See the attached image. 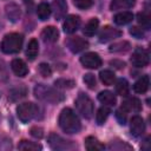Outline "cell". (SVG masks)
Here are the masks:
<instances>
[{"label":"cell","mask_w":151,"mask_h":151,"mask_svg":"<svg viewBox=\"0 0 151 151\" xmlns=\"http://www.w3.org/2000/svg\"><path fill=\"white\" fill-rule=\"evenodd\" d=\"M58 122H59L60 129L68 134L78 133L81 129V124H80L78 116L70 107H65L61 110Z\"/></svg>","instance_id":"cell-1"},{"label":"cell","mask_w":151,"mask_h":151,"mask_svg":"<svg viewBox=\"0 0 151 151\" xmlns=\"http://www.w3.org/2000/svg\"><path fill=\"white\" fill-rule=\"evenodd\" d=\"M34 96L39 100H41L44 103H48V104H58V103H61L65 99V96L61 92H59L55 88H53L51 86H47L45 84L35 85Z\"/></svg>","instance_id":"cell-2"},{"label":"cell","mask_w":151,"mask_h":151,"mask_svg":"<svg viewBox=\"0 0 151 151\" xmlns=\"http://www.w3.org/2000/svg\"><path fill=\"white\" fill-rule=\"evenodd\" d=\"M22 35L19 33H9L6 34L0 44V48L6 54H14L18 53L22 47Z\"/></svg>","instance_id":"cell-3"},{"label":"cell","mask_w":151,"mask_h":151,"mask_svg":"<svg viewBox=\"0 0 151 151\" xmlns=\"http://www.w3.org/2000/svg\"><path fill=\"white\" fill-rule=\"evenodd\" d=\"M40 107L33 103H22L17 107V116L22 123H28L32 118H38Z\"/></svg>","instance_id":"cell-4"},{"label":"cell","mask_w":151,"mask_h":151,"mask_svg":"<svg viewBox=\"0 0 151 151\" xmlns=\"http://www.w3.org/2000/svg\"><path fill=\"white\" fill-rule=\"evenodd\" d=\"M48 144L51 149L55 151H72L77 149V144L71 140H66L57 133H51L48 136Z\"/></svg>","instance_id":"cell-5"},{"label":"cell","mask_w":151,"mask_h":151,"mask_svg":"<svg viewBox=\"0 0 151 151\" xmlns=\"http://www.w3.org/2000/svg\"><path fill=\"white\" fill-rule=\"evenodd\" d=\"M76 107L78 112L86 119H90L93 116V103L84 93H80L76 99Z\"/></svg>","instance_id":"cell-6"},{"label":"cell","mask_w":151,"mask_h":151,"mask_svg":"<svg viewBox=\"0 0 151 151\" xmlns=\"http://www.w3.org/2000/svg\"><path fill=\"white\" fill-rule=\"evenodd\" d=\"M131 63L136 67H144L149 64V53L143 47H137L131 57Z\"/></svg>","instance_id":"cell-7"},{"label":"cell","mask_w":151,"mask_h":151,"mask_svg":"<svg viewBox=\"0 0 151 151\" xmlns=\"http://www.w3.org/2000/svg\"><path fill=\"white\" fill-rule=\"evenodd\" d=\"M80 63L84 67L91 68V70H94V68H98L99 66H101V59L94 52H87L84 55H81Z\"/></svg>","instance_id":"cell-8"},{"label":"cell","mask_w":151,"mask_h":151,"mask_svg":"<svg viewBox=\"0 0 151 151\" xmlns=\"http://www.w3.org/2000/svg\"><path fill=\"white\" fill-rule=\"evenodd\" d=\"M120 35H122V31H119L117 28H113L111 26H105L100 31L98 38H99L100 42H107V41L114 40L116 38H119Z\"/></svg>","instance_id":"cell-9"},{"label":"cell","mask_w":151,"mask_h":151,"mask_svg":"<svg viewBox=\"0 0 151 151\" xmlns=\"http://www.w3.org/2000/svg\"><path fill=\"white\" fill-rule=\"evenodd\" d=\"M67 46H68L71 52L79 53V52H81L88 47V42L80 37H72L67 40Z\"/></svg>","instance_id":"cell-10"},{"label":"cell","mask_w":151,"mask_h":151,"mask_svg":"<svg viewBox=\"0 0 151 151\" xmlns=\"http://www.w3.org/2000/svg\"><path fill=\"white\" fill-rule=\"evenodd\" d=\"M130 130L134 137L142 136L145 131V123H144L143 118L139 116H133L130 120Z\"/></svg>","instance_id":"cell-11"},{"label":"cell","mask_w":151,"mask_h":151,"mask_svg":"<svg viewBox=\"0 0 151 151\" xmlns=\"http://www.w3.org/2000/svg\"><path fill=\"white\" fill-rule=\"evenodd\" d=\"M52 11L55 20H60L66 15L67 12V2L66 0H53L52 1Z\"/></svg>","instance_id":"cell-12"},{"label":"cell","mask_w":151,"mask_h":151,"mask_svg":"<svg viewBox=\"0 0 151 151\" xmlns=\"http://www.w3.org/2000/svg\"><path fill=\"white\" fill-rule=\"evenodd\" d=\"M79 26H80V18L78 15H70V17H67L65 19V21H64V25H63L64 31L66 33H68V34L74 33L79 28Z\"/></svg>","instance_id":"cell-13"},{"label":"cell","mask_w":151,"mask_h":151,"mask_svg":"<svg viewBox=\"0 0 151 151\" xmlns=\"http://www.w3.org/2000/svg\"><path fill=\"white\" fill-rule=\"evenodd\" d=\"M122 109L125 112H139L142 110V103L136 97H130L125 99L122 104Z\"/></svg>","instance_id":"cell-14"},{"label":"cell","mask_w":151,"mask_h":151,"mask_svg":"<svg viewBox=\"0 0 151 151\" xmlns=\"http://www.w3.org/2000/svg\"><path fill=\"white\" fill-rule=\"evenodd\" d=\"M5 13H6V17L8 18L9 21L12 22H17L20 17H21V9L20 7L14 4V2H11V4H7L6 7H5Z\"/></svg>","instance_id":"cell-15"},{"label":"cell","mask_w":151,"mask_h":151,"mask_svg":"<svg viewBox=\"0 0 151 151\" xmlns=\"http://www.w3.org/2000/svg\"><path fill=\"white\" fill-rule=\"evenodd\" d=\"M11 68L18 77H25L28 73V67L22 59H13L11 63Z\"/></svg>","instance_id":"cell-16"},{"label":"cell","mask_w":151,"mask_h":151,"mask_svg":"<svg viewBox=\"0 0 151 151\" xmlns=\"http://www.w3.org/2000/svg\"><path fill=\"white\" fill-rule=\"evenodd\" d=\"M41 38L45 42H55L59 39V31L54 26H47L42 29Z\"/></svg>","instance_id":"cell-17"},{"label":"cell","mask_w":151,"mask_h":151,"mask_svg":"<svg viewBox=\"0 0 151 151\" xmlns=\"http://www.w3.org/2000/svg\"><path fill=\"white\" fill-rule=\"evenodd\" d=\"M85 149L88 151H100L105 149V145L101 144L97 138L88 136L85 138Z\"/></svg>","instance_id":"cell-18"},{"label":"cell","mask_w":151,"mask_h":151,"mask_svg":"<svg viewBox=\"0 0 151 151\" xmlns=\"http://www.w3.org/2000/svg\"><path fill=\"white\" fill-rule=\"evenodd\" d=\"M26 94H27L26 86L19 85V86H17V87H14L9 91V97L8 98H9L11 101H18V100L22 99L24 97H26Z\"/></svg>","instance_id":"cell-19"},{"label":"cell","mask_w":151,"mask_h":151,"mask_svg":"<svg viewBox=\"0 0 151 151\" xmlns=\"http://www.w3.org/2000/svg\"><path fill=\"white\" fill-rule=\"evenodd\" d=\"M98 100H99L101 104L107 105V106H113V105H116V103H117L116 96H114L112 92H110V91H103V92H100V93L98 94Z\"/></svg>","instance_id":"cell-20"},{"label":"cell","mask_w":151,"mask_h":151,"mask_svg":"<svg viewBox=\"0 0 151 151\" xmlns=\"http://www.w3.org/2000/svg\"><path fill=\"white\" fill-rule=\"evenodd\" d=\"M149 85H150V80H149V77L147 76H142L133 85V91L136 93H145L149 88Z\"/></svg>","instance_id":"cell-21"},{"label":"cell","mask_w":151,"mask_h":151,"mask_svg":"<svg viewBox=\"0 0 151 151\" xmlns=\"http://www.w3.org/2000/svg\"><path fill=\"white\" fill-rule=\"evenodd\" d=\"M38 52H39V44H38V40L37 39H31L28 45H27V48H26V55L29 60H34L38 55Z\"/></svg>","instance_id":"cell-22"},{"label":"cell","mask_w":151,"mask_h":151,"mask_svg":"<svg viewBox=\"0 0 151 151\" xmlns=\"http://www.w3.org/2000/svg\"><path fill=\"white\" fill-rule=\"evenodd\" d=\"M132 19H133V14L131 12H120V13H117L113 17V21L117 25H120V26L131 22Z\"/></svg>","instance_id":"cell-23"},{"label":"cell","mask_w":151,"mask_h":151,"mask_svg":"<svg viewBox=\"0 0 151 151\" xmlns=\"http://www.w3.org/2000/svg\"><path fill=\"white\" fill-rule=\"evenodd\" d=\"M51 12H52V9H51L50 5L46 4V2H41V4L38 6V8H37L38 18H39L40 20H42V21H45V20H47V19L50 18Z\"/></svg>","instance_id":"cell-24"},{"label":"cell","mask_w":151,"mask_h":151,"mask_svg":"<svg viewBox=\"0 0 151 151\" xmlns=\"http://www.w3.org/2000/svg\"><path fill=\"white\" fill-rule=\"evenodd\" d=\"M98 26H99V20L97 18H92L90 21H87V24L85 25L83 32H84V34L86 37H92L96 33Z\"/></svg>","instance_id":"cell-25"},{"label":"cell","mask_w":151,"mask_h":151,"mask_svg":"<svg viewBox=\"0 0 151 151\" xmlns=\"http://www.w3.org/2000/svg\"><path fill=\"white\" fill-rule=\"evenodd\" d=\"M18 149L19 150H25V151H38V150H41L42 146L38 143H34V142L21 140L18 145Z\"/></svg>","instance_id":"cell-26"},{"label":"cell","mask_w":151,"mask_h":151,"mask_svg":"<svg viewBox=\"0 0 151 151\" xmlns=\"http://www.w3.org/2000/svg\"><path fill=\"white\" fill-rule=\"evenodd\" d=\"M136 0H112L111 1V9H122V8H130L134 5Z\"/></svg>","instance_id":"cell-27"},{"label":"cell","mask_w":151,"mask_h":151,"mask_svg":"<svg viewBox=\"0 0 151 151\" xmlns=\"http://www.w3.org/2000/svg\"><path fill=\"white\" fill-rule=\"evenodd\" d=\"M109 114H110V109L106 107V106H101L98 110L97 114H96V122H97V124L98 125H103L105 123V120L107 119Z\"/></svg>","instance_id":"cell-28"},{"label":"cell","mask_w":151,"mask_h":151,"mask_svg":"<svg viewBox=\"0 0 151 151\" xmlns=\"http://www.w3.org/2000/svg\"><path fill=\"white\" fill-rule=\"evenodd\" d=\"M99 78L104 85H112L114 81V73L110 70H104L100 72Z\"/></svg>","instance_id":"cell-29"},{"label":"cell","mask_w":151,"mask_h":151,"mask_svg":"<svg viewBox=\"0 0 151 151\" xmlns=\"http://www.w3.org/2000/svg\"><path fill=\"white\" fill-rule=\"evenodd\" d=\"M116 91L118 94L125 97L129 94V84L125 79H119L116 84Z\"/></svg>","instance_id":"cell-30"},{"label":"cell","mask_w":151,"mask_h":151,"mask_svg":"<svg viewBox=\"0 0 151 151\" xmlns=\"http://www.w3.org/2000/svg\"><path fill=\"white\" fill-rule=\"evenodd\" d=\"M109 149L110 150H114V151H124V150H129L131 151L132 150V146H130L129 144L124 143V142H120V140H113L110 143L109 145Z\"/></svg>","instance_id":"cell-31"},{"label":"cell","mask_w":151,"mask_h":151,"mask_svg":"<svg viewBox=\"0 0 151 151\" xmlns=\"http://www.w3.org/2000/svg\"><path fill=\"white\" fill-rule=\"evenodd\" d=\"M111 52H126L130 50V42L127 41H119V42H114L110 46L109 48Z\"/></svg>","instance_id":"cell-32"},{"label":"cell","mask_w":151,"mask_h":151,"mask_svg":"<svg viewBox=\"0 0 151 151\" xmlns=\"http://www.w3.org/2000/svg\"><path fill=\"white\" fill-rule=\"evenodd\" d=\"M137 20H138V22L142 25V27H144V28H146V29L150 28V26H151V19H150V15H149L147 13H145V12H139V13L137 14Z\"/></svg>","instance_id":"cell-33"},{"label":"cell","mask_w":151,"mask_h":151,"mask_svg":"<svg viewBox=\"0 0 151 151\" xmlns=\"http://www.w3.org/2000/svg\"><path fill=\"white\" fill-rule=\"evenodd\" d=\"M54 85H55V87H58V88L65 90V88H72V87L76 85V83H74L72 79L60 78V79H57V80L54 81Z\"/></svg>","instance_id":"cell-34"},{"label":"cell","mask_w":151,"mask_h":151,"mask_svg":"<svg viewBox=\"0 0 151 151\" xmlns=\"http://www.w3.org/2000/svg\"><path fill=\"white\" fill-rule=\"evenodd\" d=\"M38 72H39L40 76L44 77V78H48V77H51V74H52V70H51V67H50L47 64H45V63H41V64L39 65V67H38Z\"/></svg>","instance_id":"cell-35"},{"label":"cell","mask_w":151,"mask_h":151,"mask_svg":"<svg viewBox=\"0 0 151 151\" xmlns=\"http://www.w3.org/2000/svg\"><path fill=\"white\" fill-rule=\"evenodd\" d=\"M73 4L79 9H87L93 5V0H73Z\"/></svg>","instance_id":"cell-36"},{"label":"cell","mask_w":151,"mask_h":151,"mask_svg":"<svg viewBox=\"0 0 151 151\" xmlns=\"http://www.w3.org/2000/svg\"><path fill=\"white\" fill-rule=\"evenodd\" d=\"M7 80H8V70L6 63L0 58V81H7Z\"/></svg>","instance_id":"cell-37"},{"label":"cell","mask_w":151,"mask_h":151,"mask_svg":"<svg viewBox=\"0 0 151 151\" xmlns=\"http://www.w3.org/2000/svg\"><path fill=\"white\" fill-rule=\"evenodd\" d=\"M84 83H85V84L87 85V87L91 88V90H93V88L96 87V85H97L96 77H94L92 73H87V74L84 76Z\"/></svg>","instance_id":"cell-38"},{"label":"cell","mask_w":151,"mask_h":151,"mask_svg":"<svg viewBox=\"0 0 151 151\" xmlns=\"http://www.w3.org/2000/svg\"><path fill=\"white\" fill-rule=\"evenodd\" d=\"M130 34L133 35V37L137 38V39H143V37H144V31H143L140 27L133 26V27L130 28Z\"/></svg>","instance_id":"cell-39"},{"label":"cell","mask_w":151,"mask_h":151,"mask_svg":"<svg viewBox=\"0 0 151 151\" xmlns=\"http://www.w3.org/2000/svg\"><path fill=\"white\" fill-rule=\"evenodd\" d=\"M9 149H12L11 140L0 136V150H9Z\"/></svg>","instance_id":"cell-40"},{"label":"cell","mask_w":151,"mask_h":151,"mask_svg":"<svg viewBox=\"0 0 151 151\" xmlns=\"http://www.w3.org/2000/svg\"><path fill=\"white\" fill-rule=\"evenodd\" d=\"M116 117H117V119H118V122L120 123V124H125L126 123V113H125V111L122 109V110H118L117 112H116Z\"/></svg>","instance_id":"cell-41"},{"label":"cell","mask_w":151,"mask_h":151,"mask_svg":"<svg viewBox=\"0 0 151 151\" xmlns=\"http://www.w3.org/2000/svg\"><path fill=\"white\" fill-rule=\"evenodd\" d=\"M31 134L35 138H41L44 136V130L41 127H38V126H33L31 129Z\"/></svg>","instance_id":"cell-42"},{"label":"cell","mask_w":151,"mask_h":151,"mask_svg":"<svg viewBox=\"0 0 151 151\" xmlns=\"http://www.w3.org/2000/svg\"><path fill=\"white\" fill-rule=\"evenodd\" d=\"M110 64L113 65L116 68H124V66H125V63L119 61V60H112V61H110Z\"/></svg>","instance_id":"cell-43"},{"label":"cell","mask_w":151,"mask_h":151,"mask_svg":"<svg viewBox=\"0 0 151 151\" xmlns=\"http://www.w3.org/2000/svg\"><path fill=\"white\" fill-rule=\"evenodd\" d=\"M0 120H1V116H0Z\"/></svg>","instance_id":"cell-44"}]
</instances>
